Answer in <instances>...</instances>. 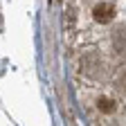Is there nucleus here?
<instances>
[{
    "instance_id": "1",
    "label": "nucleus",
    "mask_w": 126,
    "mask_h": 126,
    "mask_svg": "<svg viewBox=\"0 0 126 126\" xmlns=\"http://www.w3.org/2000/svg\"><path fill=\"white\" fill-rule=\"evenodd\" d=\"M97 110L101 115H106V117H110V115H115L117 113V108H119V101L117 99H113V97H106V94H101V97H97Z\"/></svg>"
},
{
    "instance_id": "2",
    "label": "nucleus",
    "mask_w": 126,
    "mask_h": 126,
    "mask_svg": "<svg viewBox=\"0 0 126 126\" xmlns=\"http://www.w3.org/2000/svg\"><path fill=\"white\" fill-rule=\"evenodd\" d=\"M113 16H115V9H113V5H106V2H101V5H94L92 7V18L97 20V23H108V20H113Z\"/></svg>"
},
{
    "instance_id": "3",
    "label": "nucleus",
    "mask_w": 126,
    "mask_h": 126,
    "mask_svg": "<svg viewBox=\"0 0 126 126\" xmlns=\"http://www.w3.org/2000/svg\"><path fill=\"white\" fill-rule=\"evenodd\" d=\"M115 45H117V52L126 54V29H117V34H115Z\"/></svg>"
},
{
    "instance_id": "4",
    "label": "nucleus",
    "mask_w": 126,
    "mask_h": 126,
    "mask_svg": "<svg viewBox=\"0 0 126 126\" xmlns=\"http://www.w3.org/2000/svg\"><path fill=\"white\" fill-rule=\"evenodd\" d=\"M117 88H119V92L126 97V65L119 70V74H117Z\"/></svg>"
}]
</instances>
